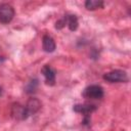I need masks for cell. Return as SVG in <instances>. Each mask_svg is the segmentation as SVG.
<instances>
[{"instance_id": "cell-1", "label": "cell", "mask_w": 131, "mask_h": 131, "mask_svg": "<svg viewBox=\"0 0 131 131\" xmlns=\"http://www.w3.org/2000/svg\"><path fill=\"white\" fill-rule=\"evenodd\" d=\"M102 78L104 81L110 83H126L129 80L127 73L123 70H113L105 73Z\"/></svg>"}, {"instance_id": "cell-2", "label": "cell", "mask_w": 131, "mask_h": 131, "mask_svg": "<svg viewBox=\"0 0 131 131\" xmlns=\"http://www.w3.org/2000/svg\"><path fill=\"white\" fill-rule=\"evenodd\" d=\"M82 95L84 98L87 99H101L104 95V90L100 85L92 84L87 86L83 90Z\"/></svg>"}, {"instance_id": "cell-3", "label": "cell", "mask_w": 131, "mask_h": 131, "mask_svg": "<svg viewBox=\"0 0 131 131\" xmlns=\"http://www.w3.org/2000/svg\"><path fill=\"white\" fill-rule=\"evenodd\" d=\"M10 115L16 121H25L30 117V114H29L26 105H24L19 102H14L11 104Z\"/></svg>"}, {"instance_id": "cell-4", "label": "cell", "mask_w": 131, "mask_h": 131, "mask_svg": "<svg viewBox=\"0 0 131 131\" xmlns=\"http://www.w3.org/2000/svg\"><path fill=\"white\" fill-rule=\"evenodd\" d=\"M15 15V10L12 5L8 3L0 4V23L3 25H7L11 23Z\"/></svg>"}, {"instance_id": "cell-5", "label": "cell", "mask_w": 131, "mask_h": 131, "mask_svg": "<svg viewBox=\"0 0 131 131\" xmlns=\"http://www.w3.org/2000/svg\"><path fill=\"white\" fill-rule=\"evenodd\" d=\"M41 73L45 78V83L46 85L49 86H53L55 85V81H56V72L55 70L49 66V64H44L43 68L41 69Z\"/></svg>"}, {"instance_id": "cell-6", "label": "cell", "mask_w": 131, "mask_h": 131, "mask_svg": "<svg viewBox=\"0 0 131 131\" xmlns=\"http://www.w3.org/2000/svg\"><path fill=\"white\" fill-rule=\"evenodd\" d=\"M73 110L75 113H78V114H82L83 116H87V115H90L92 114L93 112H95L97 110V106L93 103H88V102H85V103H77L73 106Z\"/></svg>"}, {"instance_id": "cell-7", "label": "cell", "mask_w": 131, "mask_h": 131, "mask_svg": "<svg viewBox=\"0 0 131 131\" xmlns=\"http://www.w3.org/2000/svg\"><path fill=\"white\" fill-rule=\"evenodd\" d=\"M25 105H26V107H27V110H28V112L31 116V115H34V114H36L37 112L40 111V108L42 106V103L37 97H30Z\"/></svg>"}, {"instance_id": "cell-8", "label": "cell", "mask_w": 131, "mask_h": 131, "mask_svg": "<svg viewBox=\"0 0 131 131\" xmlns=\"http://www.w3.org/2000/svg\"><path fill=\"white\" fill-rule=\"evenodd\" d=\"M42 48L45 52L51 53L56 49V44L54 39L49 35H44L42 38Z\"/></svg>"}, {"instance_id": "cell-9", "label": "cell", "mask_w": 131, "mask_h": 131, "mask_svg": "<svg viewBox=\"0 0 131 131\" xmlns=\"http://www.w3.org/2000/svg\"><path fill=\"white\" fill-rule=\"evenodd\" d=\"M64 16H66V19H67V26H68L69 30L72 31V32L76 31L78 29V27H79V21H78L77 15H75V14H67Z\"/></svg>"}, {"instance_id": "cell-10", "label": "cell", "mask_w": 131, "mask_h": 131, "mask_svg": "<svg viewBox=\"0 0 131 131\" xmlns=\"http://www.w3.org/2000/svg\"><path fill=\"white\" fill-rule=\"evenodd\" d=\"M84 5L87 10H96L99 8H103L104 3L101 0H87L85 1Z\"/></svg>"}, {"instance_id": "cell-11", "label": "cell", "mask_w": 131, "mask_h": 131, "mask_svg": "<svg viewBox=\"0 0 131 131\" xmlns=\"http://www.w3.org/2000/svg\"><path fill=\"white\" fill-rule=\"evenodd\" d=\"M38 85H39V81L38 79L34 78L32 80H30L28 82V84L25 86V92L27 94H33L34 92H36L37 88H38Z\"/></svg>"}, {"instance_id": "cell-12", "label": "cell", "mask_w": 131, "mask_h": 131, "mask_svg": "<svg viewBox=\"0 0 131 131\" xmlns=\"http://www.w3.org/2000/svg\"><path fill=\"white\" fill-rule=\"evenodd\" d=\"M66 25H67V19H66V16H63L62 18L58 19V20L55 23V29L61 30V29H63V28L66 27Z\"/></svg>"}, {"instance_id": "cell-13", "label": "cell", "mask_w": 131, "mask_h": 131, "mask_svg": "<svg viewBox=\"0 0 131 131\" xmlns=\"http://www.w3.org/2000/svg\"><path fill=\"white\" fill-rule=\"evenodd\" d=\"M5 59H6V55H5L4 51H3V48H2L1 45H0V63L4 62Z\"/></svg>"}, {"instance_id": "cell-14", "label": "cell", "mask_w": 131, "mask_h": 131, "mask_svg": "<svg viewBox=\"0 0 131 131\" xmlns=\"http://www.w3.org/2000/svg\"><path fill=\"white\" fill-rule=\"evenodd\" d=\"M2 93H3V88H2L1 86H0V96L2 95Z\"/></svg>"}]
</instances>
